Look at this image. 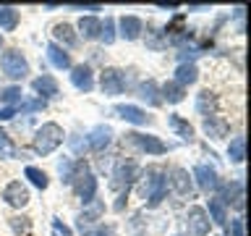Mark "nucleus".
Instances as JSON below:
<instances>
[{
    "instance_id": "nucleus-1",
    "label": "nucleus",
    "mask_w": 251,
    "mask_h": 236,
    "mask_svg": "<svg viewBox=\"0 0 251 236\" xmlns=\"http://www.w3.org/2000/svg\"><path fill=\"white\" fill-rule=\"evenodd\" d=\"M165 192H168V171L160 168V165H152L144 173V197L149 207H157L165 200Z\"/></svg>"
},
{
    "instance_id": "nucleus-2",
    "label": "nucleus",
    "mask_w": 251,
    "mask_h": 236,
    "mask_svg": "<svg viewBox=\"0 0 251 236\" xmlns=\"http://www.w3.org/2000/svg\"><path fill=\"white\" fill-rule=\"evenodd\" d=\"M71 184H74L78 200L84 205H89L94 200V194H97V178H94V173L89 171V165L84 160H76L74 163V173H71Z\"/></svg>"
},
{
    "instance_id": "nucleus-3",
    "label": "nucleus",
    "mask_w": 251,
    "mask_h": 236,
    "mask_svg": "<svg viewBox=\"0 0 251 236\" xmlns=\"http://www.w3.org/2000/svg\"><path fill=\"white\" fill-rule=\"evenodd\" d=\"M63 137H66V134H63V129L58 123H42L37 129V134H34V149L39 155H50V152H55V149H58L60 145H63Z\"/></svg>"
},
{
    "instance_id": "nucleus-4",
    "label": "nucleus",
    "mask_w": 251,
    "mask_h": 236,
    "mask_svg": "<svg viewBox=\"0 0 251 236\" xmlns=\"http://www.w3.org/2000/svg\"><path fill=\"white\" fill-rule=\"evenodd\" d=\"M0 66H3V74H5L8 79H24V76L29 74V63H26V58H24L19 50L3 53Z\"/></svg>"
},
{
    "instance_id": "nucleus-5",
    "label": "nucleus",
    "mask_w": 251,
    "mask_h": 236,
    "mask_svg": "<svg viewBox=\"0 0 251 236\" xmlns=\"http://www.w3.org/2000/svg\"><path fill=\"white\" fill-rule=\"evenodd\" d=\"M126 137H128L131 145H136L141 152H147V155H165V152H168V145H165L160 137H154V134L131 131V134H126Z\"/></svg>"
},
{
    "instance_id": "nucleus-6",
    "label": "nucleus",
    "mask_w": 251,
    "mask_h": 236,
    "mask_svg": "<svg viewBox=\"0 0 251 236\" xmlns=\"http://www.w3.org/2000/svg\"><path fill=\"white\" fill-rule=\"evenodd\" d=\"M100 87L105 94L113 97V94H121L126 87H128V76H126V71H121V68H105L100 76Z\"/></svg>"
},
{
    "instance_id": "nucleus-7",
    "label": "nucleus",
    "mask_w": 251,
    "mask_h": 236,
    "mask_svg": "<svg viewBox=\"0 0 251 236\" xmlns=\"http://www.w3.org/2000/svg\"><path fill=\"white\" fill-rule=\"evenodd\" d=\"M188 234L191 236H207L209 234V215H207V210L199 207V205H194L191 210H188Z\"/></svg>"
},
{
    "instance_id": "nucleus-8",
    "label": "nucleus",
    "mask_w": 251,
    "mask_h": 236,
    "mask_svg": "<svg viewBox=\"0 0 251 236\" xmlns=\"http://www.w3.org/2000/svg\"><path fill=\"white\" fill-rule=\"evenodd\" d=\"M3 200L11 205V207H26L29 205V189L21 184V181H11L3 189Z\"/></svg>"
},
{
    "instance_id": "nucleus-9",
    "label": "nucleus",
    "mask_w": 251,
    "mask_h": 236,
    "mask_svg": "<svg viewBox=\"0 0 251 236\" xmlns=\"http://www.w3.org/2000/svg\"><path fill=\"white\" fill-rule=\"evenodd\" d=\"M168 184L176 189L180 197H191V194H194L191 176H188V171H183V168H173V171L168 173Z\"/></svg>"
},
{
    "instance_id": "nucleus-10",
    "label": "nucleus",
    "mask_w": 251,
    "mask_h": 236,
    "mask_svg": "<svg viewBox=\"0 0 251 236\" xmlns=\"http://www.w3.org/2000/svg\"><path fill=\"white\" fill-rule=\"evenodd\" d=\"M110 142H113V129H110V126H97V129H92V134L86 137V145H89L92 152H105L110 147Z\"/></svg>"
},
{
    "instance_id": "nucleus-11",
    "label": "nucleus",
    "mask_w": 251,
    "mask_h": 236,
    "mask_svg": "<svg viewBox=\"0 0 251 236\" xmlns=\"http://www.w3.org/2000/svg\"><path fill=\"white\" fill-rule=\"evenodd\" d=\"M136 176H139V165L136 163H118L115 171H113V186L115 189H121V186L128 189V184Z\"/></svg>"
},
{
    "instance_id": "nucleus-12",
    "label": "nucleus",
    "mask_w": 251,
    "mask_h": 236,
    "mask_svg": "<svg viewBox=\"0 0 251 236\" xmlns=\"http://www.w3.org/2000/svg\"><path fill=\"white\" fill-rule=\"evenodd\" d=\"M194 178H196V184H199L204 192H215V189L220 186L217 171L209 168V165H196V168H194Z\"/></svg>"
},
{
    "instance_id": "nucleus-13",
    "label": "nucleus",
    "mask_w": 251,
    "mask_h": 236,
    "mask_svg": "<svg viewBox=\"0 0 251 236\" xmlns=\"http://www.w3.org/2000/svg\"><path fill=\"white\" fill-rule=\"evenodd\" d=\"M89 205H92V207L84 210L81 215H78V231H81V234H92V226L97 223V218L102 215V210H105V205L97 202V200H92Z\"/></svg>"
},
{
    "instance_id": "nucleus-14",
    "label": "nucleus",
    "mask_w": 251,
    "mask_h": 236,
    "mask_svg": "<svg viewBox=\"0 0 251 236\" xmlns=\"http://www.w3.org/2000/svg\"><path fill=\"white\" fill-rule=\"evenodd\" d=\"M121 37L128 39V42H133V39L141 37V31H144V24H141L139 16H121Z\"/></svg>"
},
{
    "instance_id": "nucleus-15",
    "label": "nucleus",
    "mask_w": 251,
    "mask_h": 236,
    "mask_svg": "<svg viewBox=\"0 0 251 236\" xmlns=\"http://www.w3.org/2000/svg\"><path fill=\"white\" fill-rule=\"evenodd\" d=\"M71 82L78 92H92L94 89V76H92V68L89 66H76L71 71Z\"/></svg>"
},
{
    "instance_id": "nucleus-16",
    "label": "nucleus",
    "mask_w": 251,
    "mask_h": 236,
    "mask_svg": "<svg viewBox=\"0 0 251 236\" xmlns=\"http://www.w3.org/2000/svg\"><path fill=\"white\" fill-rule=\"evenodd\" d=\"M204 131H207V137H212V139H225L227 131H230V123L220 116H209V118H204Z\"/></svg>"
},
{
    "instance_id": "nucleus-17",
    "label": "nucleus",
    "mask_w": 251,
    "mask_h": 236,
    "mask_svg": "<svg viewBox=\"0 0 251 236\" xmlns=\"http://www.w3.org/2000/svg\"><path fill=\"white\" fill-rule=\"evenodd\" d=\"M115 113L121 116L123 121L136 123V126H144V123H149L147 110H141V108H136V105H115Z\"/></svg>"
},
{
    "instance_id": "nucleus-18",
    "label": "nucleus",
    "mask_w": 251,
    "mask_h": 236,
    "mask_svg": "<svg viewBox=\"0 0 251 236\" xmlns=\"http://www.w3.org/2000/svg\"><path fill=\"white\" fill-rule=\"evenodd\" d=\"M31 87H34V92H39V100H47V97H58V82H55L52 76H37L34 82H31Z\"/></svg>"
},
{
    "instance_id": "nucleus-19",
    "label": "nucleus",
    "mask_w": 251,
    "mask_h": 236,
    "mask_svg": "<svg viewBox=\"0 0 251 236\" xmlns=\"http://www.w3.org/2000/svg\"><path fill=\"white\" fill-rule=\"evenodd\" d=\"M225 205L233 202L235 210H243V181H230V184H225Z\"/></svg>"
},
{
    "instance_id": "nucleus-20",
    "label": "nucleus",
    "mask_w": 251,
    "mask_h": 236,
    "mask_svg": "<svg viewBox=\"0 0 251 236\" xmlns=\"http://www.w3.org/2000/svg\"><path fill=\"white\" fill-rule=\"evenodd\" d=\"M47 60H50L55 68H60V71L63 68H71V55L63 50L60 45H55V42L47 45Z\"/></svg>"
},
{
    "instance_id": "nucleus-21",
    "label": "nucleus",
    "mask_w": 251,
    "mask_h": 236,
    "mask_svg": "<svg viewBox=\"0 0 251 236\" xmlns=\"http://www.w3.org/2000/svg\"><path fill=\"white\" fill-rule=\"evenodd\" d=\"M100 27H102V21L97 16H81V19H78V31H81L84 39H97Z\"/></svg>"
},
{
    "instance_id": "nucleus-22",
    "label": "nucleus",
    "mask_w": 251,
    "mask_h": 236,
    "mask_svg": "<svg viewBox=\"0 0 251 236\" xmlns=\"http://www.w3.org/2000/svg\"><path fill=\"white\" fill-rule=\"evenodd\" d=\"M196 110H199L204 118L217 116V97H215V92L204 89V92L199 94V100H196Z\"/></svg>"
},
{
    "instance_id": "nucleus-23",
    "label": "nucleus",
    "mask_w": 251,
    "mask_h": 236,
    "mask_svg": "<svg viewBox=\"0 0 251 236\" xmlns=\"http://www.w3.org/2000/svg\"><path fill=\"white\" fill-rule=\"evenodd\" d=\"M207 215H209V220H215L217 226H225L227 223V205L223 202V197H212Z\"/></svg>"
},
{
    "instance_id": "nucleus-24",
    "label": "nucleus",
    "mask_w": 251,
    "mask_h": 236,
    "mask_svg": "<svg viewBox=\"0 0 251 236\" xmlns=\"http://www.w3.org/2000/svg\"><path fill=\"white\" fill-rule=\"evenodd\" d=\"M139 97L147 102V105H160L162 97H160V87H157V82H144V84H139Z\"/></svg>"
},
{
    "instance_id": "nucleus-25",
    "label": "nucleus",
    "mask_w": 251,
    "mask_h": 236,
    "mask_svg": "<svg viewBox=\"0 0 251 236\" xmlns=\"http://www.w3.org/2000/svg\"><path fill=\"white\" fill-rule=\"evenodd\" d=\"M196 79H199V71H196L194 63H180L176 68V79H173V82H178L180 87H188V84H194Z\"/></svg>"
},
{
    "instance_id": "nucleus-26",
    "label": "nucleus",
    "mask_w": 251,
    "mask_h": 236,
    "mask_svg": "<svg viewBox=\"0 0 251 236\" xmlns=\"http://www.w3.org/2000/svg\"><path fill=\"white\" fill-rule=\"evenodd\" d=\"M168 123H170V129L176 131L183 142H191L194 139V126L188 123V121H183L180 116H168Z\"/></svg>"
},
{
    "instance_id": "nucleus-27",
    "label": "nucleus",
    "mask_w": 251,
    "mask_h": 236,
    "mask_svg": "<svg viewBox=\"0 0 251 236\" xmlns=\"http://www.w3.org/2000/svg\"><path fill=\"white\" fill-rule=\"evenodd\" d=\"M52 37L58 39V42H63L66 47H76V34H74V29H71V24H55L52 27Z\"/></svg>"
},
{
    "instance_id": "nucleus-28",
    "label": "nucleus",
    "mask_w": 251,
    "mask_h": 236,
    "mask_svg": "<svg viewBox=\"0 0 251 236\" xmlns=\"http://www.w3.org/2000/svg\"><path fill=\"white\" fill-rule=\"evenodd\" d=\"M160 94H162V100H168V102H180L186 97V87H180L178 82H165Z\"/></svg>"
},
{
    "instance_id": "nucleus-29",
    "label": "nucleus",
    "mask_w": 251,
    "mask_h": 236,
    "mask_svg": "<svg viewBox=\"0 0 251 236\" xmlns=\"http://www.w3.org/2000/svg\"><path fill=\"white\" fill-rule=\"evenodd\" d=\"M0 102H5V108L21 105V102H24V97H21V87H5V89H0Z\"/></svg>"
},
{
    "instance_id": "nucleus-30",
    "label": "nucleus",
    "mask_w": 251,
    "mask_h": 236,
    "mask_svg": "<svg viewBox=\"0 0 251 236\" xmlns=\"http://www.w3.org/2000/svg\"><path fill=\"white\" fill-rule=\"evenodd\" d=\"M227 157H230L233 163H243V157H246V139L235 137L230 142V147H227Z\"/></svg>"
},
{
    "instance_id": "nucleus-31",
    "label": "nucleus",
    "mask_w": 251,
    "mask_h": 236,
    "mask_svg": "<svg viewBox=\"0 0 251 236\" xmlns=\"http://www.w3.org/2000/svg\"><path fill=\"white\" fill-rule=\"evenodd\" d=\"M24 176H26L31 184H34L37 189H47V184H50V178H47L45 171L34 168V165H26V171H24Z\"/></svg>"
},
{
    "instance_id": "nucleus-32",
    "label": "nucleus",
    "mask_w": 251,
    "mask_h": 236,
    "mask_svg": "<svg viewBox=\"0 0 251 236\" xmlns=\"http://www.w3.org/2000/svg\"><path fill=\"white\" fill-rule=\"evenodd\" d=\"M16 24H19V11L16 8H0V27L5 31L16 29Z\"/></svg>"
},
{
    "instance_id": "nucleus-33",
    "label": "nucleus",
    "mask_w": 251,
    "mask_h": 236,
    "mask_svg": "<svg viewBox=\"0 0 251 236\" xmlns=\"http://www.w3.org/2000/svg\"><path fill=\"white\" fill-rule=\"evenodd\" d=\"M0 157H16V147L3 129H0Z\"/></svg>"
},
{
    "instance_id": "nucleus-34",
    "label": "nucleus",
    "mask_w": 251,
    "mask_h": 236,
    "mask_svg": "<svg viewBox=\"0 0 251 236\" xmlns=\"http://www.w3.org/2000/svg\"><path fill=\"white\" fill-rule=\"evenodd\" d=\"M100 39H102L105 45H110V42L115 39V21H113V19H105V24L100 27Z\"/></svg>"
},
{
    "instance_id": "nucleus-35",
    "label": "nucleus",
    "mask_w": 251,
    "mask_h": 236,
    "mask_svg": "<svg viewBox=\"0 0 251 236\" xmlns=\"http://www.w3.org/2000/svg\"><path fill=\"white\" fill-rule=\"evenodd\" d=\"M21 110H24V113H34V110H45L47 108V100H26V102H21V105H19Z\"/></svg>"
},
{
    "instance_id": "nucleus-36",
    "label": "nucleus",
    "mask_w": 251,
    "mask_h": 236,
    "mask_svg": "<svg viewBox=\"0 0 251 236\" xmlns=\"http://www.w3.org/2000/svg\"><path fill=\"white\" fill-rule=\"evenodd\" d=\"M225 236H246V228H243V220H241V218L230 220V226H227Z\"/></svg>"
},
{
    "instance_id": "nucleus-37",
    "label": "nucleus",
    "mask_w": 251,
    "mask_h": 236,
    "mask_svg": "<svg viewBox=\"0 0 251 236\" xmlns=\"http://www.w3.org/2000/svg\"><path fill=\"white\" fill-rule=\"evenodd\" d=\"M71 147H74V152H84V149H89L86 139H71Z\"/></svg>"
},
{
    "instance_id": "nucleus-38",
    "label": "nucleus",
    "mask_w": 251,
    "mask_h": 236,
    "mask_svg": "<svg viewBox=\"0 0 251 236\" xmlns=\"http://www.w3.org/2000/svg\"><path fill=\"white\" fill-rule=\"evenodd\" d=\"M19 108H0V121H11Z\"/></svg>"
},
{
    "instance_id": "nucleus-39",
    "label": "nucleus",
    "mask_w": 251,
    "mask_h": 236,
    "mask_svg": "<svg viewBox=\"0 0 251 236\" xmlns=\"http://www.w3.org/2000/svg\"><path fill=\"white\" fill-rule=\"evenodd\" d=\"M52 226H55V231H58V234H63V236H71V228H66V226H63L58 218L52 220Z\"/></svg>"
},
{
    "instance_id": "nucleus-40",
    "label": "nucleus",
    "mask_w": 251,
    "mask_h": 236,
    "mask_svg": "<svg viewBox=\"0 0 251 236\" xmlns=\"http://www.w3.org/2000/svg\"><path fill=\"white\" fill-rule=\"evenodd\" d=\"M0 47H3V34H0Z\"/></svg>"
}]
</instances>
